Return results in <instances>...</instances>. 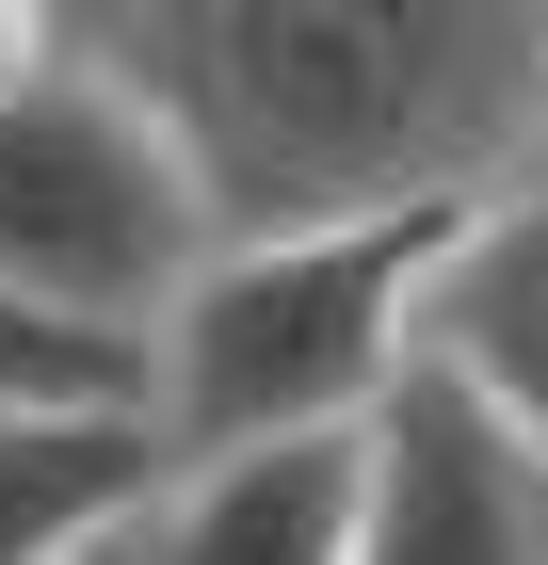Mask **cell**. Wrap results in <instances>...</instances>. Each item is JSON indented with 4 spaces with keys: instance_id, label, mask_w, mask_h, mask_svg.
<instances>
[{
    "instance_id": "6da1fadb",
    "label": "cell",
    "mask_w": 548,
    "mask_h": 565,
    "mask_svg": "<svg viewBox=\"0 0 548 565\" xmlns=\"http://www.w3.org/2000/svg\"><path fill=\"white\" fill-rule=\"evenodd\" d=\"M226 226L452 211L548 146V0H114Z\"/></svg>"
},
{
    "instance_id": "7a4b0ae2",
    "label": "cell",
    "mask_w": 548,
    "mask_h": 565,
    "mask_svg": "<svg viewBox=\"0 0 548 565\" xmlns=\"http://www.w3.org/2000/svg\"><path fill=\"white\" fill-rule=\"evenodd\" d=\"M452 211H323V226H226L146 323V420L162 452L226 436H323L372 420L420 372V259Z\"/></svg>"
},
{
    "instance_id": "3957f363",
    "label": "cell",
    "mask_w": 548,
    "mask_h": 565,
    "mask_svg": "<svg viewBox=\"0 0 548 565\" xmlns=\"http://www.w3.org/2000/svg\"><path fill=\"white\" fill-rule=\"evenodd\" d=\"M211 243H226L211 178L114 49H65V65H33L0 97V291H33L82 340L146 355V323L178 307V275Z\"/></svg>"
},
{
    "instance_id": "277c9868",
    "label": "cell",
    "mask_w": 548,
    "mask_h": 565,
    "mask_svg": "<svg viewBox=\"0 0 548 565\" xmlns=\"http://www.w3.org/2000/svg\"><path fill=\"white\" fill-rule=\"evenodd\" d=\"M355 565H548V452L516 420H484L452 372H404L372 404Z\"/></svg>"
},
{
    "instance_id": "5b68a950",
    "label": "cell",
    "mask_w": 548,
    "mask_h": 565,
    "mask_svg": "<svg viewBox=\"0 0 548 565\" xmlns=\"http://www.w3.org/2000/svg\"><path fill=\"white\" fill-rule=\"evenodd\" d=\"M355 501H372V420L162 452V484L129 501V565H355Z\"/></svg>"
},
{
    "instance_id": "8992f818",
    "label": "cell",
    "mask_w": 548,
    "mask_h": 565,
    "mask_svg": "<svg viewBox=\"0 0 548 565\" xmlns=\"http://www.w3.org/2000/svg\"><path fill=\"white\" fill-rule=\"evenodd\" d=\"M420 372H452L484 420H516L548 452V162L452 194L420 259Z\"/></svg>"
},
{
    "instance_id": "52a82bcc",
    "label": "cell",
    "mask_w": 548,
    "mask_h": 565,
    "mask_svg": "<svg viewBox=\"0 0 548 565\" xmlns=\"http://www.w3.org/2000/svg\"><path fill=\"white\" fill-rule=\"evenodd\" d=\"M146 484H162V420H146V388L0 404V565H82L97 533H129Z\"/></svg>"
},
{
    "instance_id": "ba28073f",
    "label": "cell",
    "mask_w": 548,
    "mask_h": 565,
    "mask_svg": "<svg viewBox=\"0 0 548 565\" xmlns=\"http://www.w3.org/2000/svg\"><path fill=\"white\" fill-rule=\"evenodd\" d=\"M97 388H146V355L82 340V323L33 307V291H0V404H97Z\"/></svg>"
},
{
    "instance_id": "9c48e42d",
    "label": "cell",
    "mask_w": 548,
    "mask_h": 565,
    "mask_svg": "<svg viewBox=\"0 0 548 565\" xmlns=\"http://www.w3.org/2000/svg\"><path fill=\"white\" fill-rule=\"evenodd\" d=\"M65 49H97V33H82V0H0V97L33 82V65H65Z\"/></svg>"
},
{
    "instance_id": "30bf717a",
    "label": "cell",
    "mask_w": 548,
    "mask_h": 565,
    "mask_svg": "<svg viewBox=\"0 0 548 565\" xmlns=\"http://www.w3.org/2000/svg\"><path fill=\"white\" fill-rule=\"evenodd\" d=\"M82 565H129V533H97V550H82Z\"/></svg>"
},
{
    "instance_id": "8fae6325",
    "label": "cell",
    "mask_w": 548,
    "mask_h": 565,
    "mask_svg": "<svg viewBox=\"0 0 548 565\" xmlns=\"http://www.w3.org/2000/svg\"><path fill=\"white\" fill-rule=\"evenodd\" d=\"M82 33H114V0H82Z\"/></svg>"
},
{
    "instance_id": "7c38bea8",
    "label": "cell",
    "mask_w": 548,
    "mask_h": 565,
    "mask_svg": "<svg viewBox=\"0 0 548 565\" xmlns=\"http://www.w3.org/2000/svg\"><path fill=\"white\" fill-rule=\"evenodd\" d=\"M533 162H548V146H533Z\"/></svg>"
}]
</instances>
